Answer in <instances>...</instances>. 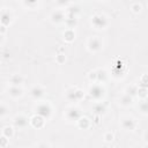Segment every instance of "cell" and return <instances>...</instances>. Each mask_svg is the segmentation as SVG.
<instances>
[{"mask_svg":"<svg viewBox=\"0 0 148 148\" xmlns=\"http://www.w3.org/2000/svg\"><path fill=\"white\" fill-rule=\"evenodd\" d=\"M90 23H91V25L95 29H97V30H104L109 25V18L103 13H95L90 17Z\"/></svg>","mask_w":148,"mask_h":148,"instance_id":"6da1fadb","label":"cell"},{"mask_svg":"<svg viewBox=\"0 0 148 148\" xmlns=\"http://www.w3.org/2000/svg\"><path fill=\"white\" fill-rule=\"evenodd\" d=\"M52 106L49 102H38L35 105V114H38L45 120H49L52 116Z\"/></svg>","mask_w":148,"mask_h":148,"instance_id":"7a4b0ae2","label":"cell"},{"mask_svg":"<svg viewBox=\"0 0 148 148\" xmlns=\"http://www.w3.org/2000/svg\"><path fill=\"white\" fill-rule=\"evenodd\" d=\"M88 95L91 99H94L96 102H99L105 96V88L101 83H97V82L92 83L88 89Z\"/></svg>","mask_w":148,"mask_h":148,"instance_id":"3957f363","label":"cell"},{"mask_svg":"<svg viewBox=\"0 0 148 148\" xmlns=\"http://www.w3.org/2000/svg\"><path fill=\"white\" fill-rule=\"evenodd\" d=\"M65 96L71 102H77L84 97V91L77 87H69L65 91Z\"/></svg>","mask_w":148,"mask_h":148,"instance_id":"277c9868","label":"cell"},{"mask_svg":"<svg viewBox=\"0 0 148 148\" xmlns=\"http://www.w3.org/2000/svg\"><path fill=\"white\" fill-rule=\"evenodd\" d=\"M82 117V112L81 109L76 105H71L66 109L65 111V118L67 119V121L73 123V121H77L80 118Z\"/></svg>","mask_w":148,"mask_h":148,"instance_id":"5b68a950","label":"cell"},{"mask_svg":"<svg viewBox=\"0 0 148 148\" xmlns=\"http://www.w3.org/2000/svg\"><path fill=\"white\" fill-rule=\"evenodd\" d=\"M102 47H103V40L98 36H92L87 42V49L91 53L99 52L102 50Z\"/></svg>","mask_w":148,"mask_h":148,"instance_id":"8992f818","label":"cell"},{"mask_svg":"<svg viewBox=\"0 0 148 148\" xmlns=\"http://www.w3.org/2000/svg\"><path fill=\"white\" fill-rule=\"evenodd\" d=\"M65 17H66V13L64 9H54L51 12L50 14V21L54 24H60V23H64L65 21Z\"/></svg>","mask_w":148,"mask_h":148,"instance_id":"52a82bcc","label":"cell"},{"mask_svg":"<svg viewBox=\"0 0 148 148\" xmlns=\"http://www.w3.org/2000/svg\"><path fill=\"white\" fill-rule=\"evenodd\" d=\"M125 73H126V65L121 60H118V64L113 65V67H112L111 75L114 79H120L125 75Z\"/></svg>","mask_w":148,"mask_h":148,"instance_id":"ba28073f","label":"cell"},{"mask_svg":"<svg viewBox=\"0 0 148 148\" xmlns=\"http://www.w3.org/2000/svg\"><path fill=\"white\" fill-rule=\"evenodd\" d=\"M13 12L8 8H5L0 12V23L1 25H5V27H8L12 21H13Z\"/></svg>","mask_w":148,"mask_h":148,"instance_id":"9c48e42d","label":"cell"},{"mask_svg":"<svg viewBox=\"0 0 148 148\" xmlns=\"http://www.w3.org/2000/svg\"><path fill=\"white\" fill-rule=\"evenodd\" d=\"M120 126L125 131H134L136 128V120L132 117H124L120 120Z\"/></svg>","mask_w":148,"mask_h":148,"instance_id":"30bf717a","label":"cell"},{"mask_svg":"<svg viewBox=\"0 0 148 148\" xmlns=\"http://www.w3.org/2000/svg\"><path fill=\"white\" fill-rule=\"evenodd\" d=\"M29 124V119L23 114H17L13 118V126L15 128H24Z\"/></svg>","mask_w":148,"mask_h":148,"instance_id":"8fae6325","label":"cell"},{"mask_svg":"<svg viewBox=\"0 0 148 148\" xmlns=\"http://www.w3.org/2000/svg\"><path fill=\"white\" fill-rule=\"evenodd\" d=\"M44 92H45L44 88H43L42 86H39V84L34 86V87L30 89V91H29L30 97H31L32 99H35V101H39V99L44 96Z\"/></svg>","mask_w":148,"mask_h":148,"instance_id":"7c38bea8","label":"cell"},{"mask_svg":"<svg viewBox=\"0 0 148 148\" xmlns=\"http://www.w3.org/2000/svg\"><path fill=\"white\" fill-rule=\"evenodd\" d=\"M95 72H96V82H97V83L103 84V83H105V82L108 81V79H109V73H108V71H106L105 68H98V69H96Z\"/></svg>","mask_w":148,"mask_h":148,"instance_id":"4fadbf2b","label":"cell"},{"mask_svg":"<svg viewBox=\"0 0 148 148\" xmlns=\"http://www.w3.org/2000/svg\"><path fill=\"white\" fill-rule=\"evenodd\" d=\"M29 124L32 126V127H35V128H42L43 126H44V124H45V119H43L42 117H39L38 114H34L30 119H29Z\"/></svg>","mask_w":148,"mask_h":148,"instance_id":"5bb4252c","label":"cell"},{"mask_svg":"<svg viewBox=\"0 0 148 148\" xmlns=\"http://www.w3.org/2000/svg\"><path fill=\"white\" fill-rule=\"evenodd\" d=\"M105 112H106V106H105L104 103H102V102H96V103L92 105V113H94L95 116L102 117Z\"/></svg>","mask_w":148,"mask_h":148,"instance_id":"9a60e30c","label":"cell"},{"mask_svg":"<svg viewBox=\"0 0 148 148\" xmlns=\"http://www.w3.org/2000/svg\"><path fill=\"white\" fill-rule=\"evenodd\" d=\"M8 95L12 98H20L23 95V89L21 87H14V86H9L7 89Z\"/></svg>","mask_w":148,"mask_h":148,"instance_id":"2e32d148","label":"cell"},{"mask_svg":"<svg viewBox=\"0 0 148 148\" xmlns=\"http://www.w3.org/2000/svg\"><path fill=\"white\" fill-rule=\"evenodd\" d=\"M64 23L66 25V29H73L74 30V28L77 25V18H76V16L66 14V17H65Z\"/></svg>","mask_w":148,"mask_h":148,"instance_id":"e0dca14e","label":"cell"},{"mask_svg":"<svg viewBox=\"0 0 148 148\" xmlns=\"http://www.w3.org/2000/svg\"><path fill=\"white\" fill-rule=\"evenodd\" d=\"M23 76L21 74H13L8 82H9V86H14V87H21V84L23 83Z\"/></svg>","mask_w":148,"mask_h":148,"instance_id":"ac0fdd59","label":"cell"},{"mask_svg":"<svg viewBox=\"0 0 148 148\" xmlns=\"http://www.w3.org/2000/svg\"><path fill=\"white\" fill-rule=\"evenodd\" d=\"M64 40L67 42V43H72L74 39H75V31L73 29H65L64 34Z\"/></svg>","mask_w":148,"mask_h":148,"instance_id":"d6986e66","label":"cell"},{"mask_svg":"<svg viewBox=\"0 0 148 148\" xmlns=\"http://www.w3.org/2000/svg\"><path fill=\"white\" fill-rule=\"evenodd\" d=\"M132 103H133V97L130 96V95H127V94H123L121 97L119 98V104L121 106H125L126 108V106H130Z\"/></svg>","mask_w":148,"mask_h":148,"instance_id":"ffe728a7","label":"cell"},{"mask_svg":"<svg viewBox=\"0 0 148 148\" xmlns=\"http://www.w3.org/2000/svg\"><path fill=\"white\" fill-rule=\"evenodd\" d=\"M77 126H79V128H81V130H88L89 127H90V120L87 118V117H81L77 121Z\"/></svg>","mask_w":148,"mask_h":148,"instance_id":"44dd1931","label":"cell"},{"mask_svg":"<svg viewBox=\"0 0 148 148\" xmlns=\"http://www.w3.org/2000/svg\"><path fill=\"white\" fill-rule=\"evenodd\" d=\"M21 3H22L23 7H25L27 9H30V10L38 9V7H39V2L38 1H22Z\"/></svg>","mask_w":148,"mask_h":148,"instance_id":"7402d4cb","label":"cell"},{"mask_svg":"<svg viewBox=\"0 0 148 148\" xmlns=\"http://www.w3.org/2000/svg\"><path fill=\"white\" fill-rule=\"evenodd\" d=\"M139 111L143 116L148 114V103H147V99H140V102H139Z\"/></svg>","mask_w":148,"mask_h":148,"instance_id":"603a6c76","label":"cell"},{"mask_svg":"<svg viewBox=\"0 0 148 148\" xmlns=\"http://www.w3.org/2000/svg\"><path fill=\"white\" fill-rule=\"evenodd\" d=\"M125 94H127V95H130V96H132L134 98V96H136V94H138V84L127 86V88L125 90Z\"/></svg>","mask_w":148,"mask_h":148,"instance_id":"cb8c5ba5","label":"cell"},{"mask_svg":"<svg viewBox=\"0 0 148 148\" xmlns=\"http://www.w3.org/2000/svg\"><path fill=\"white\" fill-rule=\"evenodd\" d=\"M2 135L7 139H12L14 135V127L13 126H5L2 128Z\"/></svg>","mask_w":148,"mask_h":148,"instance_id":"d4e9b609","label":"cell"},{"mask_svg":"<svg viewBox=\"0 0 148 148\" xmlns=\"http://www.w3.org/2000/svg\"><path fill=\"white\" fill-rule=\"evenodd\" d=\"M147 91H148L147 88H140V87H138V94H136V96H139L140 99H147V95H148Z\"/></svg>","mask_w":148,"mask_h":148,"instance_id":"484cf974","label":"cell"},{"mask_svg":"<svg viewBox=\"0 0 148 148\" xmlns=\"http://www.w3.org/2000/svg\"><path fill=\"white\" fill-rule=\"evenodd\" d=\"M147 83H148V77H147V74H143L141 77H140V81H139V86L140 88H147Z\"/></svg>","mask_w":148,"mask_h":148,"instance_id":"4316f807","label":"cell"},{"mask_svg":"<svg viewBox=\"0 0 148 148\" xmlns=\"http://www.w3.org/2000/svg\"><path fill=\"white\" fill-rule=\"evenodd\" d=\"M8 111H9L8 106L6 104H3V103H0V118L7 116L8 114Z\"/></svg>","mask_w":148,"mask_h":148,"instance_id":"83f0119b","label":"cell"},{"mask_svg":"<svg viewBox=\"0 0 148 148\" xmlns=\"http://www.w3.org/2000/svg\"><path fill=\"white\" fill-rule=\"evenodd\" d=\"M131 9H132V12L133 13H140L141 12V9H142V6H141V3H139V2H133L132 5H131Z\"/></svg>","mask_w":148,"mask_h":148,"instance_id":"f1b7e54d","label":"cell"},{"mask_svg":"<svg viewBox=\"0 0 148 148\" xmlns=\"http://www.w3.org/2000/svg\"><path fill=\"white\" fill-rule=\"evenodd\" d=\"M56 61H57L58 64H64V62L66 61V56H65V53H58V54L56 56Z\"/></svg>","mask_w":148,"mask_h":148,"instance_id":"f546056e","label":"cell"},{"mask_svg":"<svg viewBox=\"0 0 148 148\" xmlns=\"http://www.w3.org/2000/svg\"><path fill=\"white\" fill-rule=\"evenodd\" d=\"M8 143H9V139H7L3 135H1L0 136V147H7Z\"/></svg>","mask_w":148,"mask_h":148,"instance_id":"4dcf8cb0","label":"cell"},{"mask_svg":"<svg viewBox=\"0 0 148 148\" xmlns=\"http://www.w3.org/2000/svg\"><path fill=\"white\" fill-rule=\"evenodd\" d=\"M104 140H105L106 142H111V141L113 140V134H112L111 132H106V133L104 134Z\"/></svg>","mask_w":148,"mask_h":148,"instance_id":"1f68e13d","label":"cell"},{"mask_svg":"<svg viewBox=\"0 0 148 148\" xmlns=\"http://www.w3.org/2000/svg\"><path fill=\"white\" fill-rule=\"evenodd\" d=\"M88 79H89L92 83H96V72H95V71L90 72V73H89V75H88Z\"/></svg>","mask_w":148,"mask_h":148,"instance_id":"d6a6232c","label":"cell"},{"mask_svg":"<svg viewBox=\"0 0 148 148\" xmlns=\"http://www.w3.org/2000/svg\"><path fill=\"white\" fill-rule=\"evenodd\" d=\"M36 148H51V146H50L47 142L42 141V142H38V143L36 145Z\"/></svg>","mask_w":148,"mask_h":148,"instance_id":"836d02e7","label":"cell"},{"mask_svg":"<svg viewBox=\"0 0 148 148\" xmlns=\"http://www.w3.org/2000/svg\"><path fill=\"white\" fill-rule=\"evenodd\" d=\"M7 31V27H5V25H0V34H5Z\"/></svg>","mask_w":148,"mask_h":148,"instance_id":"e575fe53","label":"cell"},{"mask_svg":"<svg viewBox=\"0 0 148 148\" xmlns=\"http://www.w3.org/2000/svg\"><path fill=\"white\" fill-rule=\"evenodd\" d=\"M99 119H101V117H99V116H95V120H94V123L98 125V124L101 123V120H99Z\"/></svg>","mask_w":148,"mask_h":148,"instance_id":"d590c367","label":"cell"},{"mask_svg":"<svg viewBox=\"0 0 148 148\" xmlns=\"http://www.w3.org/2000/svg\"><path fill=\"white\" fill-rule=\"evenodd\" d=\"M2 42H3V35H2V34H0V45L2 44Z\"/></svg>","mask_w":148,"mask_h":148,"instance_id":"8d00e7d4","label":"cell"}]
</instances>
